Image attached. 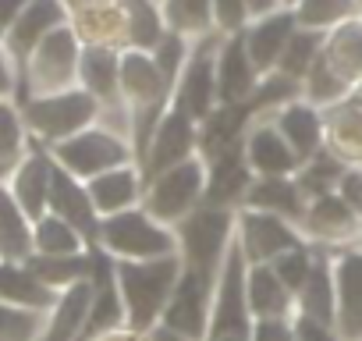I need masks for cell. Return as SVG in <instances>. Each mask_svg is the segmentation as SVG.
Here are the masks:
<instances>
[{"label": "cell", "instance_id": "obj_17", "mask_svg": "<svg viewBox=\"0 0 362 341\" xmlns=\"http://www.w3.org/2000/svg\"><path fill=\"white\" fill-rule=\"evenodd\" d=\"M50 214H57L68 224H75L86 235L89 249H96V242H100V221L103 217L93 207L89 185L82 178H75L71 170H64L57 160H54V182H50Z\"/></svg>", "mask_w": 362, "mask_h": 341}, {"label": "cell", "instance_id": "obj_34", "mask_svg": "<svg viewBox=\"0 0 362 341\" xmlns=\"http://www.w3.org/2000/svg\"><path fill=\"white\" fill-rule=\"evenodd\" d=\"M86 249H89L86 235L75 224H68L64 217L47 210L40 221H33V253H40V256H75V253H86Z\"/></svg>", "mask_w": 362, "mask_h": 341}, {"label": "cell", "instance_id": "obj_52", "mask_svg": "<svg viewBox=\"0 0 362 341\" xmlns=\"http://www.w3.org/2000/svg\"><path fill=\"white\" fill-rule=\"evenodd\" d=\"M0 178H8V170H0Z\"/></svg>", "mask_w": 362, "mask_h": 341}, {"label": "cell", "instance_id": "obj_31", "mask_svg": "<svg viewBox=\"0 0 362 341\" xmlns=\"http://www.w3.org/2000/svg\"><path fill=\"white\" fill-rule=\"evenodd\" d=\"M327 149L341 156L348 167L362 163V100L348 96L344 103L327 110Z\"/></svg>", "mask_w": 362, "mask_h": 341}, {"label": "cell", "instance_id": "obj_25", "mask_svg": "<svg viewBox=\"0 0 362 341\" xmlns=\"http://www.w3.org/2000/svg\"><path fill=\"white\" fill-rule=\"evenodd\" d=\"M245 306H249L252 320L295 316V291L277 277V270L270 263H249L245 267Z\"/></svg>", "mask_w": 362, "mask_h": 341}, {"label": "cell", "instance_id": "obj_2", "mask_svg": "<svg viewBox=\"0 0 362 341\" xmlns=\"http://www.w3.org/2000/svg\"><path fill=\"white\" fill-rule=\"evenodd\" d=\"M18 107H22L29 139H36L47 149L71 139V135H78L82 128L103 121V103L82 86L47 93V96H25Z\"/></svg>", "mask_w": 362, "mask_h": 341}, {"label": "cell", "instance_id": "obj_39", "mask_svg": "<svg viewBox=\"0 0 362 341\" xmlns=\"http://www.w3.org/2000/svg\"><path fill=\"white\" fill-rule=\"evenodd\" d=\"M323 36H327V33H316V29H302V25H298L295 36L288 40V47H284V54H281V61H277L274 71H281V75L302 82V79L309 75V68L316 64V57L323 54Z\"/></svg>", "mask_w": 362, "mask_h": 341}, {"label": "cell", "instance_id": "obj_44", "mask_svg": "<svg viewBox=\"0 0 362 341\" xmlns=\"http://www.w3.org/2000/svg\"><path fill=\"white\" fill-rule=\"evenodd\" d=\"M252 341H295V316L252 320Z\"/></svg>", "mask_w": 362, "mask_h": 341}, {"label": "cell", "instance_id": "obj_11", "mask_svg": "<svg viewBox=\"0 0 362 341\" xmlns=\"http://www.w3.org/2000/svg\"><path fill=\"white\" fill-rule=\"evenodd\" d=\"M298 228H302L305 242L330 249V253L362 245V214L341 192H323V196L309 200V210Z\"/></svg>", "mask_w": 362, "mask_h": 341}, {"label": "cell", "instance_id": "obj_19", "mask_svg": "<svg viewBox=\"0 0 362 341\" xmlns=\"http://www.w3.org/2000/svg\"><path fill=\"white\" fill-rule=\"evenodd\" d=\"M259 68L249 57L245 36H221L217 47V96L221 103H245L259 89Z\"/></svg>", "mask_w": 362, "mask_h": 341}, {"label": "cell", "instance_id": "obj_4", "mask_svg": "<svg viewBox=\"0 0 362 341\" xmlns=\"http://www.w3.org/2000/svg\"><path fill=\"white\" fill-rule=\"evenodd\" d=\"M103 253L114 260H156L177 253V235L170 224L156 221L142 203L121 214H110L100 221V242Z\"/></svg>", "mask_w": 362, "mask_h": 341}, {"label": "cell", "instance_id": "obj_22", "mask_svg": "<svg viewBox=\"0 0 362 341\" xmlns=\"http://www.w3.org/2000/svg\"><path fill=\"white\" fill-rule=\"evenodd\" d=\"M50 182H54V153L47 146L29 149L8 175V185L15 192V200L22 203V210L40 221L50 210Z\"/></svg>", "mask_w": 362, "mask_h": 341}, {"label": "cell", "instance_id": "obj_32", "mask_svg": "<svg viewBox=\"0 0 362 341\" xmlns=\"http://www.w3.org/2000/svg\"><path fill=\"white\" fill-rule=\"evenodd\" d=\"M33 256V217L15 200L11 185L0 178V260Z\"/></svg>", "mask_w": 362, "mask_h": 341}, {"label": "cell", "instance_id": "obj_16", "mask_svg": "<svg viewBox=\"0 0 362 341\" xmlns=\"http://www.w3.org/2000/svg\"><path fill=\"white\" fill-rule=\"evenodd\" d=\"M245 160L252 167L256 178H270V175H298V153L291 149V142L284 139V132L277 128V121L267 114V117H256L249 135H245Z\"/></svg>", "mask_w": 362, "mask_h": 341}, {"label": "cell", "instance_id": "obj_30", "mask_svg": "<svg viewBox=\"0 0 362 341\" xmlns=\"http://www.w3.org/2000/svg\"><path fill=\"white\" fill-rule=\"evenodd\" d=\"M323 61L351 86V93L362 86V15L323 36Z\"/></svg>", "mask_w": 362, "mask_h": 341}, {"label": "cell", "instance_id": "obj_37", "mask_svg": "<svg viewBox=\"0 0 362 341\" xmlns=\"http://www.w3.org/2000/svg\"><path fill=\"white\" fill-rule=\"evenodd\" d=\"M295 22L302 29H316V33H330L348 18L362 15V0H295Z\"/></svg>", "mask_w": 362, "mask_h": 341}, {"label": "cell", "instance_id": "obj_27", "mask_svg": "<svg viewBox=\"0 0 362 341\" xmlns=\"http://www.w3.org/2000/svg\"><path fill=\"white\" fill-rule=\"evenodd\" d=\"M71 29L78 33L82 43H100V47H117L128 50V15L121 0H100V4L75 11Z\"/></svg>", "mask_w": 362, "mask_h": 341}, {"label": "cell", "instance_id": "obj_21", "mask_svg": "<svg viewBox=\"0 0 362 341\" xmlns=\"http://www.w3.org/2000/svg\"><path fill=\"white\" fill-rule=\"evenodd\" d=\"M68 22H71V15H68V8L61 4V0H29L25 11H22L18 22H15V29H11V36L4 40V50H8L11 61L22 68V64L29 61V54H33L54 29H61V25H68Z\"/></svg>", "mask_w": 362, "mask_h": 341}, {"label": "cell", "instance_id": "obj_50", "mask_svg": "<svg viewBox=\"0 0 362 341\" xmlns=\"http://www.w3.org/2000/svg\"><path fill=\"white\" fill-rule=\"evenodd\" d=\"M61 4L68 8V15H75V11H86V8L100 4V0H61Z\"/></svg>", "mask_w": 362, "mask_h": 341}, {"label": "cell", "instance_id": "obj_10", "mask_svg": "<svg viewBox=\"0 0 362 341\" xmlns=\"http://www.w3.org/2000/svg\"><path fill=\"white\" fill-rule=\"evenodd\" d=\"M181 263H185V260H181ZM217 281H221V274H210V270H199V267H181L177 288H174L160 323L181 330L192 341H203L206 327H210V316H214Z\"/></svg>", "mask_w": 362, "mask_h": 341}, {"label": "cell", "instance_id": "obj_28", "mask_svg": "<svg viewBox=\"0 0 362 341\" xmlns=\"http://www.w3.org/2000/svg\"><path fill=\"white\" fill-rule=\"evenodd\" d=\"M57 299H61V291L47 288L25 260H0V302L50 313L57 306Z\"/></svg>", "mask_w": 362, "mask_h": 341}, {"label": "cell", "instance_id": "obj_43", "mask_svg": "<svg viewBox=\"0 0 362 341\" xmlns=\"http://www.w3.org/2000/svg\"><path fill=\"white\" fill-rule=\"evenodd\" d=\"M214 22H217L221 36H238V33L249 29L252 11H249L245 0H214Z\"/></svg>", "mask_w": 362, "mask_h": 341}, {"label": "cell", "instance_id": "obj_51", "mask_svg": "<svg viewBox=\"0 0 362 341\" xmlns=\"http://www.w3.org/2000/svg\"><path fill=\"white\" fill-rule=\"evenodd\" d=\"M281 4H284V8H295V0H281Z\"/></svg>", "mask_w": 362, "mask_h": 341}, {"label": "cell", "instance_id": "obj_20", "mask_svg": "<svg viewBox=\"0 0 362 341\" xmlns=\"http://www.w3.org/2000/svg\"><path fill=\"white\" fill-rule=\"evenodd\" d=\"M277 121V128L284 132V139L291 142V149L298 153V160L305 163L309 156L327 149V110L309 103L305 96L288 100L284 107H277L270 114Z\"/></svg>", "mask_w": 362, "mask_h": 341}, {"label": "cell", "instance_id": "obj_36", "mask_svg": "<svg viewBox=\"0 0 362 341\" xmlns=\"http://www.w3.org/2000/svg\"><path fill=\"white\" fill-rule=\"evenodd\" d=\"M128 15V47L153 54V47L167 36V22L160 11V0H121Z\"/></svg>", "mask_w": 362, "mask_h": 341}, {"label": "cell", "instance_id": "obj_40", "mask_svg": "<svg viewBox=\"0 0 362 341\" xmlns=\"http://www.w3.org/2000/svg\"><path fill=\"white\" fill-rule=\"evenodd\" d=\"M344 170H348V163H344L341 156H334L330 149H323V153L309 156V160L298 167L295 178H298V185L305 189V196L316 200V196H323V192H337Z\"/></svg>", "mask_w": 362, "mask_h": 341}, {"label": "cell", "instance_id": "obj_23", "mask_svg": "<svg viewBox=\"0 0 362 341\" xmlns=\"http://www.w3.org/2000/svg\"><path fill=\"white\" fill-rule=\"evenodd\" d=\"M295 29H298V22H295L291 8H277V11H267V15L249 22V29L242 36H245L249 57L259 68V75H270L277 68V61H281L288 40L295 36Z\"/></svg>", "mask_w": 362, "mask_h": 341}, {"label": "cell", "instance_id": "obj_3", "mask_svg": "<svg viewBox=\"0 0 362 341\" xmlns=\"http://www.w3.org/2000/svg\"><path fill=\"white\" fill-rule=\"evenodd\" d=\"M78 61H82V40L68 22L54 29L18 68V103L25 96H47L78 86Z\"/></svg>", "mask_w": 362, "mask_h": 341}, {"label": "cell", "instance_id": "obj_18", "mask_svg": "<svg viewBox=\"0 0 362 341\" xmlns=\"http://www.w3.org/2000/svg\"><path fill=\"white\" fill-rule=\"evenodd\" d=\"M78 86L89 89L103 103V117L117 110L124 121V103H121V50L117 47H100V43H82V61H78Z\"/></svg>", "mask_w": 362, "mask_h": 341}, {"label": "cell", "instance_id": "obj_29", "mask_svg": "<svg viewBox=\"0 0 362 341\" xmlns=\"http://www.w3.org/2000/svg\"><path fill=\"white\" fill-rule=\"evenodd\" d=\"M295 313H305V316H313V320L334 323L337 291H334V256H330V249H320V245H316L313 270H309L305 284H302L298 295H295Z\"/></svg>", "mask_w": 362, "mask_h": 341}, {"label": "cell", "instance_id": "obj_49", "mask_svg": "<svg viewBox=\"0 0 362 341\" xmlns=\"http://www.w3.org/2000/svg\"><path fill=\"white\" fill-rule=\"evenodd\" d=\"M100 341H146V337L124 327V330H117V334H107V337H100Z\"/></svg>", "mask_w": 362, "mask_h": 341}, {"label": "cell", "instance_id": "obj_46", "mask_svg": "<svg viewBox=\"0 0 362 341\" xmlns=\"http://www.w3.org/2000/svg\"><path fill=\"white\" fill-rule=\"evenodd\" d=\"M25 4L29 0H0V47H4V40L11 36V29H15L18 15L25 11Z\"/></svg>", "mask_w": 362, "mask_h": 341}, {"label": "cell", "instance_id": "obj_14", "mask_svg": "<svg viewBox=\"0 0 362 341\" xmlns=\"http://www.w3.org/2000/svg\"><path fill=\"white\" fill-rule=\"evenodd\" d=\"M252 182H256V175L245 160V142L231 146V149L206 160V200L203 203L224 207V210H242Z\"/></svg>", "mask_w": 362, "mask_h": 341}, {"label": "cell", "instance_id": "obj_35", "mask_svg": "<svg viewBox=\"0 0 362 341\" xmlns=\"http://www.w3.org/2000/svg\"><path fill=\"white\" fill-rule=\"evenodd\" d=\"M25 263H29L33 274H36L47 288H54V291H64V288H71V284L93 277V249L75 253V256H40V253H33Z\"/></svg>", "mask_w": 362, "mask_h": 341}, {"label": "cell", "instance_id": "obj_13", "mask_svg": "<svg viewBox=\"0 0 362 341\" xmlns=\"http://www.w3.org/2000/svg\"><path fill=\"white\" fill-rule=\"evenodd\" d=\"M196 153H199V125L189 114H181L177 107H170L160 117V125H156V132L149 139V149H146V156L139 163L142 178H153V175H160V170L189 160Z\"/></svg>", "mask_w": 362, "mask_h": 341}, {"label": "cell", "instance_id": "obj_8", "mask_svg": "<svg viewBox=\"0 0 362 341\" xmlns=\"http://www.w3.org/2000/svg\"><path fill=\"white\" fill-rule=\"evenodd\" d=\"M245 253L235 238L214 299V316L203 341H252V313L245 306Z\"/></svg>", "mask_w": 362, "mask_h": 341}, {"label": "cell", "instance_id": "obj_26", "mask_svg": "<svg viewBox=\"0 0 362 341\" xmlns=\"http://www.w3.org/2000/svg\"><path fill=\"white\" fill-rule=\"evenodd\" d=\"M245 207L267 210V214H277V217H288V221L302 224V217L309 210V196H305V189L298 185L295 175H270V178L252 182V189L245 196Z\"/></svg>", "mask_w": 362, "mask_h": 341}, {"label": "cell", "instance_id": "obj_9", "mask_svg": "<svg viewBox=\"0 0 362 341\" xmlns=\"http://www.w3.org/2000/svg\"><path fill=\"white\" fill-rule=\"evenodd\" d=\"M217 47H221L217 33L196 40L185 68H181V75H177V86H174V103L170 107L189 114L196 125H203L221 107V96H217Z\"/></svg>", "mask_w": 362, "mask_h": 341}, {"label": "cell", "instance_id": "obj_45", "mask_svg": "<svg viewBox=\"0 0 362 341\" xmlns=\"http://www.w3.org/2000/svg\"><path fill=\"white\" fill-rule=\"evenodd\" d=\"M295 341H344L337 334L334 323H323V320H313L305 313H295Z\"/></svg>", "mask_w": 362, "mask_h": 341}, {"label": "cell", "instance_id": "obj_6", "mask_svg": "<svg viewBox=\"0 0 362 341\" xmlns=\"http://www.w3.org/2000/svg\"><path fill=\"white\" fill-rule=\"evenodd\" d=\"M203 200H206V160L199 153L146 178V192H142V207L170 228L185 221L192 210H199Z\"/></svg>", "mask_w": 362, "mask_h": 341}, {"label": "cell", "instance_id": "obj_38", "mask_svg": "<svg viewBox=\"0 0 362 341\" xmlns=\"http://www.w3.org/2000/svg\"><path fill=\"white\" fill-rule=\"evenodd\" d=\"M29 153V128L22 117L18 100L0 96V170H8Z\"/></svg>", "mask_w": 362, "mask_h": 341}, {"label": "cell", "instance_id": "obj_24", "mask_svg": "<svg viewBox=\"0 0 362 341\" xmlns=\"http://www.w3.org/2000/svg\"><path fill=\"white\" fill-rule=\"evenodd\" d=\"M86 185H89V196H93V207H96L100 217H110V214L139 207L142 192H146V178H142L139 163L110 167V170H103V175L89 178Z\"/></svg>", "mask_w": 362, "mask_h": 341}, {"label": "cell", "instance_id": "obj_15", "mask_svg": "<svg viewBox=\"0 0 362 341\" xmlns=\"http://www.w3.org/2000/svg\"><path fill=\"white\" fill-rule=\"evenodd\" d=\"M330 256H334V291H337L334 327L344 341H362V245L337 249Z\"/></svg>", "mask_w": 362, "mask_h": 341}, {"label": "cell", "instance_id": "obj_42", "mask_svg": "<svg viewBox=\"0 0 362 341\" xmlns=\"http://www.w3.org/2000/svg\"><path fill=\"white\" fill-rule=\"evenodd\" d=\"M192 43H196V40H185L181 33H170V29H167V36L153 47V61L160 64V71L167 75L170 86H177V75H181V68H185L189 54H192Z\"/></svg>", "mask_w": 362, "mask_h": 341}, {"label": "cell", "instance_id": "obj_47", "mask_svg": "<svg viewBox=\"0 0 362 341\" xmlns=\"http://www.w3.org/2000/svg\"><path fill=\"white\" fill-rule=\"evenodd\" d=\"M18 89V64L11 61V54L0 47V96H11Z\"/></svg>", "mask_w": 362, "mask_h": 341}, {"label": "cell", "instance_id": "obj_33", "mask_svg": "<svg viewBox=\"0 0 362 341\" xmlns=\"http://www.w3.org/2000/svg\"><path fill=\"white\" fill-rule=\"evenodd\" d=\"M160 11H163L167 29L170 33H181L185 40H203V36H214L217 33L214 0H160Z\"/></svg>", "mask_w": 362, "mask_h": 341}, {"label": "cell", "instance_id": "obj_41", "mask_svg": "<svg viewBox=\"0 0 362 341\" xmlns=\"http://www.w3.org/2000/svg\"><path fill=\"white\" fill-rule=\"evenodd\" d=\"M43 327H47V313L0 302V341H40Z\"/></svg>", "mask_w": 362, "mask_h": 341}, {"label": "cell", "instance_id": "obj_5", "mask_svg": "<svg viewBox=\"0 0 362 341\" xmlns=\"http://www.w3.org/2000/svg\"><path fill=\"white\" fill-rule=\"evenodd\" d=\"M235 217H238V210L203 203L185 221H177L174 235H177V253H181V260H185V267L221 274L224 260L235 245Z\"/></svg>", "mask_w": 362, "mask_h": 341}, {"label": "cell", "instance_id": "obj_7", "mask_svg": "<svg viewBox=\"0 0 362 341\" xmlns=\"http://www.w3.org/2000/svg\"><path fill=\"white\" fill-rule=\"evenodd\" d=\"M50 153H54V160H57L64 170H71V175L82 178V182L103 175V170H110V167L135 163V146H132V139L121 135V132H114V128L103 125V121H96V125L82 128L78 135H71V139L50 146Z\"/></svg>", "mask_w": 362, "mask_h": 341}, {"label": "cell", "instance_id": "obj_12", "mask_svg": "<svg viewBox=\"0 0 362 341\" xmlns=\"http://www.w3.org/2000/svg\"><path fill=\"white\" fill-rule=\"evenodd\" d=\"M235 238H238L249 263H274L281 253H288L295 245H305V235L295 221L267 214V210H252V207L238 210Z\"/></svg>", "mask_w": 362, "mask_h": 341}, {"label": "cell", "instance_id": "obj_1", "mask_svg": "<svg viewBox=\"0 0 362 341\" xmlns=\"http://www.w3.org/2000/svg\"><path fill=\"white\" fill-rule=\"evenodd\" d=\"M181 267H185L181 263V253L156 256V260H114L128 330L146 334L163 320V309L177 288Z\"/></svg>", "mask_w": 362, "mask_h": 341}, {"label": "cell", "instance_id": "obj_48", "mask_svg": "<svg viewBox=\"0 0 362 341\" xmlns=\"http://www.w3.org/2000/svg\"><path fill=\"white\" fill-rule=\"evenodd\" d=\"M142 337H146V341H192V337H185L181 330H174V327H167V323H156V327L146 330Z\"/></svg>", "mask_w": 362, "mask_h": 341}]
</instances>
